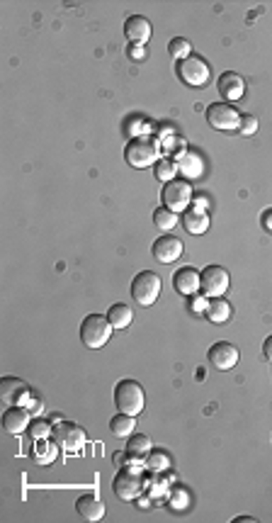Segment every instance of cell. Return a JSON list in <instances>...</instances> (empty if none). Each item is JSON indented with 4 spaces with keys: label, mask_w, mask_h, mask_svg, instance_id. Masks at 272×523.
<instances>
[{
    "label": "cell",
    "mask_w": 272,
    "mask_h": 523,
    "mask_svg": "<svg viewBox=\"0 0 272 523\" xmlns=\"http://www.w3.org/2000/svg\"><path fill=\"white\" fill-rule=\"evenodd\" d=\"M154 173H156V178H158V180H163V183H170V180H175L177 165H175V163H170L168 158H161V161L156 163Z\"/></svg>",
    "instance_id": "28"
},
{
    "label": "cell",
    "mask_w": 272,
    "mask_h": 523,
    "mask_svg": "<svg viewBox=\"0 0 272 523\" xmlns=\"http://www.w3.org/2000/svg\"><path fill=\"white\" fill-rule=\"evenodd\" d=\"M141 489H144V477L139 473H134V470H119L112 482V491L124 501L136 499L141 494Z\"/></svg>",
    "instance_id": "11"
},
{
    "label": "cell",
    "mask_w": 272,
    "mask_h": 523,
    "mask_svg": "<svg viewBox=\"0 0 272 523\" xmlns=\"http://www.w3.org/2000/svg\"><path fill=\"white\" fill-rule=\"evenodd\" d=\"M127 54H129V59H132V61H136V59L144 61V59H146V49H144L141 44H132V46H129Z\"/></svg>",
    "instance_id": "32"
},
{
    "label": "cell",
    "mask_w": 272,
    "mask_h": 523,
    "mask_svg": "<svg viewBox=\"0 0 272 523\" xmlns=\"http://www.w3.org/2000/svg\"><path fill=\"white\" fill-rule=\"evenodd\" d=\"M56 455H59V443H51L49 438H44V441H34V460L39 465H51L56 460Z\"/></svg>",
    "instance_id": "23"
},
{
    "label": "cell",
    "mask_w": 272,
    "mask_h": 523,
    "mask_svg": "<svg viewBox=\"0 0 272 523\" xmlns=\"http://www.w3.org/2000/svg\"><path fill=\"white\" fill-rule=\"evenodd\" d=\"M172 287L185 297H192V294H197V290H202V273L190 266L177 268L175 276H172Z\"/></svg>",
    "instance_id": "14"
},
{
    "label": "cell",
    "mask_w": 272,
    "mask_h": 523,
    "mask_svg": "<svg viewBox=\"0 0 272 523\" xmlns=\"http://www.w3.org/2000/svg\"><path fill=\"white\" fill-rule=\"evenodd\" d=\"M151 22L144 18V15H132V18H127V22H124V34H127V39L132 41V44H141L144 46L146 41L151 39Z\"/></svg>",
    "instance_id": "16"
},
{
    "label": "cell",
    "mask_w": 272,
    "mask_h": 523,
    "mask_svg": "<svg viewBox=\"0 0 272 523\" xmlns=\"http://www.w3.org/2000/svg\"><path fill=\"white\" fill-rule=\"evenodd\" d=\"M207 360H209V365L217 367V370H231L240 360V353L236 346L229 344V341H217L214 346H209Z\"/></svg>",
    "instance_id": "10"
},
{
    "label": "cell",
    "mask_w": 272,
    "mask_h": 523,
    "mask_svg": "<svg viewBox=\"0 0 272 523\" xmlns=\"http://www.w3.org/2000/svg\"><path fill=\"white\" fill-rule=\"evenodd\" d=\"M204 314H207V319L212 324H226L229 319H231V304L224 297H214V299H209Z\"/></svg>",
    "instance_id": "20"
},
{
    "label": "cell",
    "mask_w": 272,
    "mask_h": 523,
    "mask_svg": "<svg viewBox=\"0 0 272 523\" xmlns=\"http://www.w3.org/2000/svg\"><path fill=\"white\" fill-rule=\"evenodd\" d=\"M263 355H265V360H270V362H272V336H268V339H265V344H263Z\"/></svg>",
    "instance_id": "36"
},
{
    "label": "cell",
    "mask_w": 272,
    "mask_h": 523,
    "mask_svg": "<svg viewBox=\"0 0 272 523\" xmlns=\"http://www.w3.org/2000/svg\"><path fill=\"white\" fill-rule=\"evenodd\" d=\"M238 132L243 134V137H253V134L258 132V117H255V115H240Z\"/></svg>",
    "instance_id": "30"
},
{
    "label": "cell",
    "mask_w": 272,
    "mask_h": 523,
    "mask_svg": "<svg viewBox=\"0 0 272 523\" xmlns=\"http://www.w3.org/2000/svg\"><path fill=\"white\" fill-rule=\"evenodd\" d=\"M229 283H231V276H229L226 268L207 266L202 271V292L207 294L209 299L224 297V294H226V290H229Z\"/></svg>",
    "instance_id": "9"
},
{
    "label": "cell",
    "mask_w": 272,
    "mask_h": 523,
    "mask_svg": "<svg viewBox=\"0 0 272 523\" xmlns=\"http://www.w3.org/2000/svg\"><path fill=\"white\" fill-rule=\"evenodd\" d=\"M22 407L27 409L29 414H34V416H39V414L44 412V402H41L39 397H34V395H29V400L25 402Z\"/></svg>",
    "instance_id": "31"
},
{
    "label": "cell",
    "mask_w": 272,
    "mask_h": 523,
    "mask_svg": "<svg viewBox=\"0 0 272 523\" xmlns=\"http://www.w3.org/2000/svg\"><path fill=\"white\" fill-rule=\"evenodd\" d=\"M217 88H219V95L226 102H236L245 95V81L240 79L236 71H226V74L219 76Z\"/></svg>",
    "instance_id": "15"
},
{
    "label": "cell",
    "mask_w": 272,
    "mask_h": 523,
    "mask_svg": "<svg viewBox=\"0 0 272 523\" xmlns=\"http://www.w3.org/2000/svg\"><path fill=\"white\" fill-rule=\"evenodd\" d=\"M29 395L32 392H29V387L20 377H3L0 380V400L8 404V407H18V404L22 407L29 400Z\"/></svg>",
    "instance_id": "12"
},
{
    "label": "cell",
    "mask_w": 272,
    "mask_h": 523,
    "mask_svg": "<svg viewBox=\"0 0 272 523\" xmlns=\"http://www.w3.org/2000/svg\"><path fill=\"white\" fill-rule=\"evenodd\" d=\"M27 431H29V438H34V441H44V438L54 436V426H51L49 421H44V419H34Z\"/></svg>",
    "instance_id": "27"
},
{
    "label": "cell",
    "mask_w": 272,
    "mask_h": 523,
    "mask_svg": "<svg viewBox=\"0 0 272 523\" xmlns=\"http://www.w3.org/2000/svg\"><path fill=\"white\" fill-rule=\"evenodd\" d=\"M134 428H136V419L132 416V414L117 412V416L109 419V431L119 438H129L134 433Z\"/></svg>",
    "instance_id": "21"
},
{
    "label": "cell",
    "mask_w": 272,
    "mask_h": 523,
    "mask_svg": "<svg viewBox=\"0 0 272 523\" xmlns=\"http://www.w3.org/2000/svg\"><path fill=\"white\" fill-rule=\"evenodd\" d=\"M151 438L149 436H144V433H132L129 436V441H127V455H132V458H146V455L151 453Z\"/></svg>",
    "instance_id": "24"
},
{
    "label": "cell",
    "mask_w": 272,
    "mask_h": 523,
    "mask_svg": "<svg viewBox=\"0 0 272 523\" xmlns=\"http://www.w3.org/2000/svg\"><path fill=\"white\" fill-rule=\"evenodd\" d=\"M107 319H109V324H112V329H127V326L134 322V312H132V307H129V304L117 302V304H112V307H109Z\"/></svg>",
    "instance_id": "22"
},
{
    "label": "cell",
    "mask_w": 272,
    "mask_h": 523,
    "mask_svg": "<svg viewBox=\"0 0 272 523\" xmlns=\"http://www.w3.org/2000/svg\"><path fill=\"white\" fill-rule=\"evenodd\" d=\"M149 465H151V470L163 468V465H165V455L163 453H154V455L149 453Z\"/></svg>",
    "instance_id": "33"
},
{
    "label": "cell",
    "mask_w": 272,
    "mask_h": 523,
    "mask_svg": "<svg viewBox=\"0 0 272 523\" xmlns=\"http://www.w3.org/2000/svg\"><path fill=\"white\" fill-rule=\"evenodd\" d=\"M29 416H32V414H29L25 407H20V404L18 407H10L8 412L3 414V428L8 433H13V436H18V433H22L29 428V423H32L29 421Z\"/></svg>",
    "instance_id": "17"
},
{
    "label": "cell",
    "mask_w": 272,
    "mask_h": 523,
    "mask_svg": "<svg viewBox=\"0 0 272 523\" xmlns=\"http://www.w3.org/2000/svg\"><path fill=\"white\" fill-rule=\"evenodd\" d=\"M177 168H180L182 173H187V175H200L202 173V161H200V156H195V154H185V156H182V161L177 163Z\"/></svg>",
    "instance_id": "29"
},
{
    "label": "cell",
    "mask_w": 272,
    "mask_h": 523,
    "mask_svg": "<svg viewBox=\"0 0 272 523\" xmlns=\"http://www.w3.org/2000/svg\"><path fill=\"white\" fill-rule=\"evenodd\" d=\"M151 253H154V258L158 263H175L177 258L182 256V241L177 239V236H170V234H163L158 236V239L154 241V246H151Z\"/></svg>",
    "instance_id": "13"
},
{
    "label": "cell",
    "mask_w": 272,
    "mask_h": 523,
    "mask_svg": "<svg viewBox=\"0 0 272 523\" xmlns=\"http://www.w3.org/2000/svg\"><path fill=\"white\" fill-rule=\"evenodd\" d=\"M161 294V278L154 271H141L132 280V297L141 307H151Z\"/></svg>",
    "instance_id": "5"
},
{
    "label": "cell",
    "mask_w": 272,
    "mask_h": 523,
    "mask_svg": "<svg viewBox=\"0 0 272 523\" xmlns=\"http://www.w3.org/2000/svg\"><path fill=\"white\" fill-rule=\"evenodd\" d=\"M154 222H156V226H161L163 231H170L177 226V212L168 210V207H158V210L154 212Z\"/></svg>",
    "instance_id": "25"
},
{
    "label": "cell",
    "mask_w": 272,
    "mask_h": 523,
    "mask_svg": "<svg viewBox=\"0 0 272 523\" xmlns=\"http://www.w3.org/2000/svg\"><path fill=\"white\" fill-rule=\"evenodd\" d=\"M207 299H204V297H200V294H197V297L195 299H192V312H204V309H207Z\"/></svg>",
    "instance_id": "34"
},
{
    "label": "cell",
    "mask_w": 272,
    "mask_h": 523,
    "mask_svg": "<svg viewBox=\"0 0 272 523\" xmlns=\"http://www.w3.org/2000/svg\"><path fill=\"white\" fill-rule=\"evenodd\" d=\"M260 222H263V229L272 234V210H265L263 212V219H260Z\"/></svg>",
    "instance_id": "35"
},
{
    "label": "cell",
    "mask_w": 272,
    "mask_h": 523,
    "mask_svg": "<svg viewBox=\"0 0 272 523\" xmlns=\"http://www.w3.org/2000/svg\"><path fill=\"white\" fill-rule=\"evenodd\" d=\"M182 226H185L187 234L200 236L209 229V215L202 207H190V210H185V215H182Z\"/></svg>",
    "instance_id": "18"
},
{
    "label": "cell",
    "mask_w": 272,
    "mask_h": 523,
    "mask_svg": "<svg viewBox=\"0 0 272 523\" xmlns=\"http://www.w3.org/2000/svg\"><path fill=\"white\" fill-rule=\"evenodd\" d=\"M54 438L56 443H59V448L64 450V453H81L83 445H86V431H83L78 423H71V421H59L54 426Z\"/></svg>",
    "instance_id": "6"
},
{
    "label": "cell",
    "mask_w": 272,
    "mask_h": 523,
    "mask_svg": "<svg viewBox=\"0 0 272 523\" xmlns=\"http://www.w3.org/2000/svg\"><path fill=\"white\" fill-rule=\"evenodd\" d=\"M207 124L219 132H236L240 127V112L231 102H212L207 107Z\"/></svg>",
    "instance_id": "4"
},
{
    "label": "cell",
    "mask_w": 272,
    "mask_h": 523,
    "mask_svg": "<svg viewBox=\"0 0 272 523\" xmlns=\"http://www.w3.org/2000/svg\"><path fill=\"white\" fill-rule=\"evenodd\" d=\"M168 54L175 61H185L192 56V44L182 37H175V39H170V44H168Z\"/></svg>",
    "instance_id": "26"
},
{
    "label": "cell",
    "mask_w": 272,
    "mask_h": 523,
    "mask_svg": "<svg viewBox=\"0 0 272 523\" xmlns=\"http://www.w3.org/2000/svg\"><path fill=\"white\" fill-rule=\"evenodd\" d=\"M124 161L132 168H149L161 161V144L154 137H134L124 147Z\"/></svg>",
    "instance_id": "1"
},
{
    "label": "cell",
    "mask_w": 272,
    "mask_h": 523,
    "mask_svg": "<svg viewBox=\"0 0 272 523\" xmlns=\"http://www.w3.org/2000/svg\"><path fill=\"white\" fill-rule=\"evenodd\" d=\"M76 509L78 514L83 516L86 521H100L104 519V504L97 499L95 494H83L81 499L76 501Z\"/></svg>",
    "instance_id": "19"
},
{
    "label": "cell",
    "mask_w": 272,
    "mask_h": 523,
    "mask_svg": "<svg viewBox=\"0 0 272 523\" xmlns=\"http://www.w3.org/2000/svg\"><path fill=\"white\" fill-rule=\"evenodd\" d=\"M177 76H180V81L185 83V86L202 88V86H207L212 71H209L207 61L192 54L190 59H185V61H180V64H177Z\"/></svg>",
    "instance_id": "7"
},
{
    "label": "cell",
    "mask_w": 272,
    "mask_h": 523,
    "mask_svg": "<svg viewBox=\"0 0 272 523\" xmlns=\"http://www.w3.org/2000/svg\"><path fill=\"white\" fill-rule=\"evenodd\" d=\"M112 336V324L102 314H88L81 322V341L88 348H102Z\"/></svg>",
    "instance_id": "3"
},
{
    "label": "cell",
    "mask_w": 272,
    "mask_h": 523,
    "mask_svg": "<svg viewBox=\"0 0 272 523\" xmlns=\"http://www.w3.org/2000/svg\"><path fill=\"white\" fill-rule=\"evenodd\" d=\"M161 200H163V207H168L172 212H185L192 200V185L180 178L170 180V183L163 185Z\"/></svg>",
    "instance_id": "8"
},
{
    "label": "cell",
    "mask_w": 272,
    "mask_h": 523,
    "mask_svg": "<svg viewBox=\"0 0 272 523\" xmlns=\"http://www.w3.org/2000/svg\"><path fill=\"white\" fill-rule=\"evenodd\" d=\"M114 404H117L119 412L139 416V414L144 412V404H146L144 387H141L136 380H119L117 385H114Z\"/></svg>",
    "instance_id": "2"
}]
</instances>
